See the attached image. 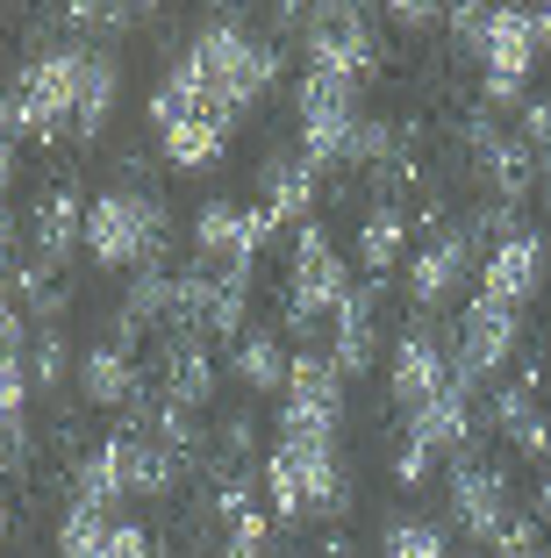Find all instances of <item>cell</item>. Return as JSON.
<instances>
[{
  "mask_svg": "<svg viewBox=\"0 0 551 558\" xmlns=\"http://www.w3.org/2000/svg\"><path fill=\"white\" fill-rule=\"evenodd\" d=\"M544 222H551V180H544Z\"/></svg>",
  "mask_w": 551,
  "mask_h": 558,
  "instance_id": "35",
  "label": "cell"
},
{
  "mask_svg": "<svg viewBox=\"0 0 551 558\" xmlns=\"http://www.w3.org/2000/svg\"><path fill=\"white\" fill-rule=\"evenodd\" d=\"M444 509H452V530L472 544V551L494 558V544L516 530V501H508V473L487 465L480 451H458L452 480H444Z\"/></svg>",
  "mask_w": 551,
  "mask_h": 558,
  "instance_id": "8",
  "label": "cell"
},
{
  "mask_svg": "<svg viewBox=\"0 0 551 558\" xmlns=\"http://www.w3.org/2000/svg\"><path fill=\"white\" fill-rule=\"evenodd\" d=\"M80 395L94 401V409H136L144 401V365H136L130 344H86L80 351Z\"/></svg>",
  "mask_w": 551,
  "mask_h": 558,
  "instance_id": "19",
  "label": "cell"
},
{
  "mask_svg": "<svg viewBox=\"0 0 551 558\" xmlns=\"http://www.w3.org/2000/svg\"><path fill=\"white\" fill-rule=\"evenodd\" d=\"M315 186H323V172H315L309 158H301V150H273V158L259 165V208H265V222H294V230H301V222H315Z\"/></svg>",
  "mask_w": 551,
  "mask_h": 558,
  "instance_id": "18",
  "label": "cell"
},
{
  "mask_svg": "<svg viewBox=\"0 0 551 558\" xmlns=\"http://www.w3.org/2000/svg\"><path fill=\"white\" fill-rule=\"evenodd\" d=\"M430 473H438V459H430L416 437H402V451H394V480H402V487H422Z\"/></svg>",
  "mask_w": 551,
  "mask_h": 558,
  "instance_id": "30",
  "label": "cell"
},
{
  "mask_svg": "<svg viewBox=\"0 0 551 558\" xmlns=\"http://www.w3.org/2000/svg\"><path fill=\"white\" fill-rule=\"evenodd\" d=\"M472 265H480V244H472L466 222H430L422 251H408V301H416V315H438L472 279Z\"/></svg>",
  "mask_w": 551,
  "mask_h": 558,
  "instance_id": "15",
  "label": "cell"
},
{
  "mask_svg": "<svg viewBox=\"0 0 551 558\" xmlns=\"http://www.w3.org/2000/svg\"><path fill=\"white\" fill-rule=\"evenodd\" d=\"M115 100H122V65H115L108 44H86V86H80V116H72V136L94 144L115 122Z\"/></svg>",
  "mask_w": 551,
  "mask_h": 558,
  "instance_id": "22",
  "label": "cell"
},
{
  "mask_svg": "<svg viewBox=\"0 0 551 558\" xmlns=\"http://www.w3.org/2000/svg\"><path fill=\"white\" fill-rule=\"evenodd\" d=\"M387 22H402V29H438V8H387Z\"/></svg>",
  "mask_w": 551,
  "mask_h": 558,
  "instance_id": "32",
  "label": "cell"
},
{
  "mask_svg": "<svg viewBox=\"0 0 551 558\" xmlns=\"http://www.w3.org/2000/svg\"><path fill=\"white\" fill-rule=\"evenodd\" d=\"M65 359H72V344H65V323H58V315H44V329H36V344L22 351V365H29V387H36V395H50V387L65 379Z\"/></svg>",
  "mask_w": 551,
  "mask_h": 558,
  "instance_id": "26",
  "label": "cell"
},
{
  "mask_svg": "<svg viewBox=\"0 0 551 558\" xmlns=\"http://www.w3.org/2000/svg\"><path fill=\"white\" fill-rule=\"evenodd\" d=\"M294 122H301V158L323 172V165H344L351 158V136L366 122L358 108V86L351 80H330V72H309L301 94H294Z\"/></svg>",
  "mask_w": 551,
  "mask_h": 558,
  "instance_id": "10",
  "label": "cell"
},
{
  "mask_svg": "<svg viewBox=\"0 0 551 558\" xmlns=\"http://www.w3.org/2000/svg\"><path fill=\"white\" fill-rule=\"evenodd\" d=\"M265 236H273V222H265V208L251 201H208V208L194 215V265L201 272H229V279H251L259 272V251Z\"/></svg>",
  "mask_w": 551,
  "mask_h": 558,
  "instance_id": "13",
  "label": "cell"
},
{
  "mask_svg": "<svg viewBox=\"0 0 551 558\" xmlns=\"http://www.w3.org/2000/svg\"><path fill=\"white\" fill-rule=\"evenodd\" d=\"M315 351H330V365H337L344 379H366L380 365V287L373 279L351 287V301L337 308V323H330V337Z\"/></svg>",
  "mask_w": 551,
  "mask_h": 558,
  "instance_id": "17",
  "label": "cell"
},
{
  "mask_svg": "<svg viewBox=\"0 0 551 558\" xmlns=\"http://www.w3.org/2000/svg\"><path fill=\"white\" fill-rule=\"evenodd\" d=\"M523 344V308H502V301L472 294L466 308H458V337H452V365L458 379H466L472 395L480 387H502V365L516 359Z\"/></svg>",
  "mask_w": 551,
  "mask_h": 558,
  "instance_id": "12",
  "label": "cell"
},
{
  "mask_svg": "<svg viewBox=\"0 0 551 558\" xmlns=\"http://www.w3.org/2000/svg\"><path fill=\"white\" fill-rule=\"evenodd\" d=\"M144 122H151V136H158L165 165H179V172H208V165L229 150V130H237V116H229L187 65H172L158 86H151Z\"/></svg>",
  "mask_w": 551,
  "mask_h": 558,
  "instance_id": "3",
  "label": "cell"
},
{
  "mask_svg": "<svg viewBox=\"0 0 551 558\" xmlns=\"http://www.w3.org/2000/svg\"><path fill=\"white\" fill-rule=\"evenodd\" d=\"M480 294L502 301V308H523V301L544 294V236L537 230H516L502 244H487L480 258Z\"/></svg>",
  "mask_w": 551,
  "mask_h": 558,
  "instance_id": "16",
  "label": "cell"
},
{
  "mask_svg": "<svg viewBox=\"0 0 551 558\" xmlns=\"http://www.w3.org/2000/svg\"><path fill=\"white\" fill-rule=\"evenodd\" d=\"M80 86H86V44L72 36V44H44L29 58V65L15 72V130L36 136V144H50L58 130H72V116H80Z\"/></svg>",
  "mask_w": 551,
  "mask_h": 558,
  "instance_id": "7",
  "label": "cell"
},
{
  "mask_svg": "<svg viewBox=\"0 0 551 558\" xmlns=\"http://www.w3.org/2000/svg\"><path fill=\"white\" fill-rule=\"evenodd\" d=\"M301 50H309V72L366 86L380 72V22L366 8H301Z\"/></svg>",
  "mask_w": 551,
  "mask_h": 558,
  "instance_id": "9",
  "label": "cell"
},
{
  "mask_svg": "<svg viewBox=\"0 0 551 558\" xmlns=\"http://www.w3.org/2000/svg\"><path fill=\"white\" fill-rule=\"evenodd\" d=\"M380 558H452V523H430V515H402L380 537Z\"/></svg>",
  "mask_w": 551,
  "mask_h": 558,
  "instance_id": "25",
  "label": "cell"
},
{
  "mask_svg": "<svg viewBox=\"0 0 551 558\" xmlns=\"http://www.w3.org/2000/svg\"><path fill=\"white\" fill-rule=\"evenodd\" d=\"M179 65L194 72V80L208 86L215 100H223L229 116L243 122L251 108H259V100H273V86H279V44L223 15V22H201Z\"/></svg>",
  "mask_w": 551,
  "mask_h": 558,
  "instance_id": "1",
  "label": "cell"
},
{
  "mask_svg": "<svg viewBox=\"0 0 551 558\" xmlns=\"http://www.w3.org/2000/svg\"><path fill=\"white\" fill-rule=\"evenodd\" d=\"M516 144L530 150L537 180H551V100H523V130H516Z\"/></svg>",
  "mask_w": 551,
  "mask_h": 558,
  "instance_id": "27",
  "label": "cell"
},
{
  "mask_svg": "<svg viewBox=\"0 0 551 558\" xmlns=\"http://www.w3.org/2000/svg\"><path fill=\"white\" fill-rule=\"evenodd\" d=\"M22 444H29V429H22V423H0V465H15Z\"/></svg>",
  "mask_w": 551,
  "mask_h": 558,
  "instance_id": "33",
  "label": "cell"
},
{
  "mask_svg": "<svg viewBox=\"0 0 551 558\" xmlns=\"http://www.w3.org/2000/svg\"><path fill=\"white\" fill-rule=\"evenodd\" d=\"M94 558H158V537H151L144 523H115L108 537H100Z\"/></svg>",
  "mask_w": 551,
  "mask_h": 558,
  "instance_id": "28",
  "label": "cell"
},
{
  "mask_svg": "<svg viewBox=\"0 0 551 558\" xmlns=\"http://www.w3.org/2000/svg\"><path fill=\"white\" fill-rule=\"evenodd\" d=\"M537 509H544V515H551V480H544V487H537Z\"/></svg>",
  "mask_w": 551,
  "mask_h": 558,
  "instance_id": "34",
  "label": "cell"
},
{
  "mask_svg": "<svg viewBox=\"0 0 551 558\" xmlns=\"http://www.w3.org/2000/svg\"><path fill=\"white\" fill-rule=\"evenodd\" d=\"M452 44L472 50L480 58V94L494 100V108H508V100H523V80L537 72V36H530V15L523 8H452Z\"/></svg>",
  "mask_w": 551,
  "mask_h": 558,
  "instance_id": "5",
  "label": "cell"
},
{
  "mask_svg": "<svg viewBox=\"0 0 551 558\" xmlns=\"http://www.w3.org/2000/svg\"><path fill=\"white\" fill-rule=\"evenodd\" d=\"M452 379H458V365H452V337H444V323H438V315H408L402 337H394V359H387V387H394V401H402V415L430 409Z\"/></svg>",
  "mask_w": 551,
  "mask_h": 558,
  "instance_id": "11",
  "label": "cell"
},
{
  "mask_svg": "<svg viewBox=\"0 0 551 558\" xmlns=\"http://www.w3.org/2000/svg\"><path fill=\"white\" fill-rule=\"evenodd\" d=\"M237 379L251 387V395H287V373H294V359H287V344H279L273 329H243L237 337Z\"/></svg>",
  "mask_w": 551,
  "mask_h": 558,
  "instance_id": "24",
  "label": "cell"
},
{
  "mask_svg": "<svg viewBox=\"0 0 551 558\" xmlns=\"http://www.w3.org/2000/svg\"><path fill=\"white\" fill-rule=\"evenodd\" d=\"M351 265H344L337 236L323 230V222H301L294 230V251H287V329H301V337H330V323H337V308L351 301Z\"/></svg>",
  "mask_w": 551,
  "mask_h": 558,
  "instance_id": "6",
  "label": "cell"
},
{
  "mask_svg": "<svg viewBox=\"0 0 551 558\" xmlns=\"http://www.w3.org/2000/svg\"><path fill=\"white\" fill-rule=\"evenodd\" d=\"M22 323H15V308H8V294H0V359H22Z\"/></svg>",
  "mask_w": 551,
  "mask_h": 558,
  "instance_id": "31",
  "label": "cell"
},
{
  "mask_svg": "<svg viewBox=\"0 0 551 558\" xmlns=\"http://www.w3.org/2000/svg\"><path fill=\"white\" fill-rule=\"evenodd\" d=\"M344 387H351V379L330 365V351H301L294 373H287V395H279V429H287V437L337 444V429H344Z\"/></svg>",
  "mask_w": 551,
  "mask_h": 558,
  "instance_id": "14",
  "label": "cell"
},
{
  "mask_svg": "<svg viewBox=\"0 0 551 558\" xmlns=\"http://www.w3.org/2000/svg\"><path fill=\"white\" fill-rule=\"evenodd\" d=\"M487 415H494V429H502L508 444H523L530 459H551V423H544V409H537V379H502Z\"/></svg>",
  "mask_w": 551,
  "mask_h": 558,
  "instance_id": "21",
  "label": "cell"
},
{
  "mask_svg": "<svg viewBox=\"0 0 551 558\" xmlns=\"http://www.w3.org/2000/svg\"><path fill=\"white\" fill-rule=\"evenodd\" d=\"M259 494H265V509H273L279 523H309V515L337 523V515L351 509V473H344L337 444L287 437V429H279V444L259 465Z\"/></svg>",
  "mask_w": 551,
  "mask_h": 558,
  "instance_id": "2",
  "label": "cell"
},
{
  "mask_svg": "<svg viewBox=\"0 0 551 558\" xmlns=\"http://www.w3.org/2000/svg\"><path fill=\"white\" fill-rule=\"evenodd\" d=\"M337 558H344V551H337Z\"/></svg>",
  "mask_w": 551,
  "mask_h": 558,
  "instance_id": "36",
  "label": "cell"
},
{
  "mask_svg": "<svg viewBox=\"0 0 551 558\" xmlns=\"http://www.w3.org/2000/svg\"><path fill=\"white\" fill-rule=\"evenodd\" d=\"M172 244V208L144 186H108L86 201V258L100 272H144L158 265V251Z\"/></svg>",
  "mask_w": 551,
  "mask_h": 558,
  "instance_id": "4",
  "label": "cell"
},
{
  "mask_svg": "<svg viewBox=\"0 0 551 558\" xmlns=\"http://www.w3.org/2000/svg\"><path fill=\"white\" fill-rule=\"evenodd\" d=\"M22 409H29V365L0 359V423H22Z\"/></svg>",
  "mask_w": 551,
  "mask_h": 558,
  "instance_id": "29",
  "label": "cell"
},
{
  "mask_svg": "<svg viewBox=\"0 0 551 558\" xmlns=\"http://www.w3.org/2000/svg\"><path fill=\"white\" fill-rule=\"evenodd\" d=\"M402 244H408V215L380 194V208H366V222H358V258H366V279H373V287H387Z\"/></svg>",
  "mask_w": 551,
  "mask_h": 558,
  "instance_id": "23",
  "label": "cell"
},
{
  "mask_svg": "<svg viewBox=\"0 0 551 558\" xmlns=\"http://www.w3.org/2000/svg\"><path fill=\"white\" fill-rule=\"evenodd\" d=\"M29 244H36V265H50V272L86 244V201H80V186H50V194L36 201Z\"/></svg>",
  "mask_w": 551,
  "mask_h": 558,
  "instance_id": "20",
  "label": "cell"
}]
</instances>
